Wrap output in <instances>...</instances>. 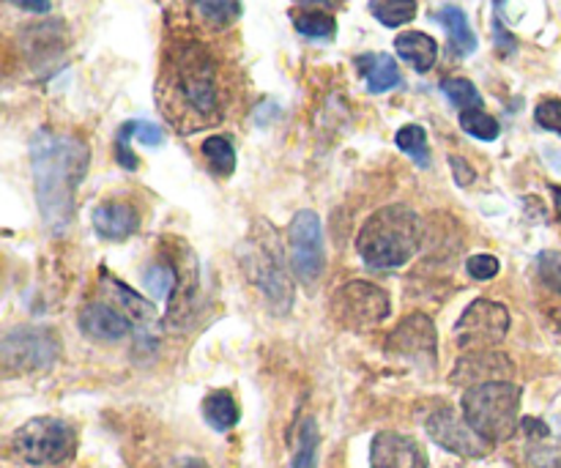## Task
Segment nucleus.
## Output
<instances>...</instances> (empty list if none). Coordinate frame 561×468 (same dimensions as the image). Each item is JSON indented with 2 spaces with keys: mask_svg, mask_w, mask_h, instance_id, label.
I'll list each match as a JSON object with an SVG mask.
<instances>
[{
  "mask_svg": "<svg viewBox=\"0 0 561 468\" xmlns=\"http://www.w3.org/2000/svg\"><path fill=\"white\" fill-rule=\"evenodd\" d=\"M33 184L44 228L53 236L69 230L75 219V195L88 170V148L80 140L42 129L31 140Z\"/></svg>",
  "mask_w": 561,
  "mask_h": 468,
  "instance_id": "nucleus-1",
  "label": "nucleus"
},
{
  "mask_svg": "<svg viewBox=\"0 0 561 468\" xmlns=\"http://www.w3.org/2000/svg\"><path fill=\"white\" fill-rule=\"evenodd\" d=\"M422 222L409 206H387L373 214L356 236V250L370 269H400L416 255Z\"/></svg>",
  "mask_w": 561,
  "mask_h": 468,
  "instance_id": "nucleus-2",
  "label": "nucleus"
},
{
  "mask_svg": "<svg viewBox=\"0 0 561 468\" xmlns=\"http://www.w3.org/2000/svg\"><path fill=\"white\" fill-rule=\"evenodd\" d=\"M460 409H463V416L469 420V425L485 442H507L518 431L520 387H515L513 381L477 384V387L466 389L463 400H460Z\"/></svg>",
  "mask_w": 561,
  "mask_h": 468,
  "instance_id": "nucleus-3",
  "label": "nucleus"
},
{
  "mask_svg": "<svg viewBox=\"0 0 561 468\" xmlns=\"http://www.w3.org/2000/svg\"><path fill=\"white\" fill-rule=\"evenodd\" d=\"M173 91L195 118H214L219 110L217 66L197 44H184L173 58Z\"/></svg>",
  "mask_w": 561,
  "mask_h": 468,
  "instance_id": "nucleus-4",
  "label": "nucleus"
},
{
  "mask_svg": "<svg viewBox=\"0 0 561 468\" xmlns=\"http://www.w3.org/2000/svg\"><path fill=\"white\" fill-rule=\"evenodd\" d=\"M11 449L27 466H60L75 458L77 433L64 420L36 416L14 433Z\"/></svg>",
  "mask_w": 561,
  "mask_h": 468,
  "instance_id": "nucleus-5",
  "label": "nucleus"
},
{
  "mask_svg": "<svg viewBox=\"0 0 561 468\" xmlns=\"http://www.w3.org/2000/svg\"><path fill=\"white\" fill-rule=\"evenodd\" d=\"M329 310H332V318L343 329H351V332H370L378 323L387 321L389 312H392V305H389L387 290H381L373 283L354 279V283L343 285L332 296Z\"/></svg>",
  "mask_w": 561,
  "mask_h": 468,
  "instance_id": "nucleus-6",
  "label": "nucleus"
},
{
  "mask_svg": "<svg viewBox=\"0 0 561 468\" xmlns=\"http://www.w3.org/2000/svg\"><path fill=\"white\" fill-rule=\"evenodd\" d=\"M60 354V343L53 329L20 327L11 329L0 343L5 373H42L55 365Z\"/></svg>",
  "mask_w": 561,
  "mask_h": 468,
  "instance_id": "nucleus-7",
  "label": "nucleus"
},
{
  "mask_svg": "<svg viewBox=\"0 0 561 468\" xmlns=\"http://www.w3.org/2000/svg\"><path fill=\"white\" fill-rule=\"evenodd\" d=\"M290 263L301 283L312 285L321 279L327 266V244H323L321 217L316 212H299L290 219Z\"/></svg>",
  "mask_w": 561,
  "mask_h": 468,
  "instance_id": "nucleus-8",
  "label": "nucleus"
},
{
  "mask_svg": "<svg viewBox=\"0 0 561 468\" xmlns=\"http://www.w3.org/2000/svg\"><path fill=\"white\" fill-rule=\"evenodd\" d=\"M510 332V312L504 305L491 299H477L474 305L466 307L455 327L458 345L466 351H482L499 345Z\"/></svg>",
  "mask_w": 561,
  "mask_h": 468,
  "instance_id": "nucleus-9",
  "label": "nucleus"
},
{
  "mask_svg": "<svg viewBox=\"0 0 561 468\" xmlns=\"http://www.w3.org/2000/svg\"><path fill=\"white\" fill-rule=\"evenodd\" d=\"M387 351L392 356H398V359H405L411 365L431 370L438 359L436 327H433V321L425 312H414L405 321H400V327L389 334Z\"/></svg>",
  "mask_w": 561,
  "mask_h": 468,
  "instance_id": "nucleus-10",
  "label": "nucleus"
},
{
  "mask_svg": "<svg viewBox=\"0 0 561 468\" xmlns=\"http://www.w3.org/2000/svg\"><path fill=\"white\" fill-rule=\"evenodd\" d=\"M427 436L444 447L447 453L460 455V458H482L488 455V442L469 425L466 416H458V411L444 406L427 420Z\"/></svg>",
  "mask_w": 561,
  "mask_h": 468,
  "instance_id": "nucleus-11",
  "label": "nucleus"
},
{
  "mask_svg": "<svg viewBox=\"0 0 561 468\" xmlns=\"http://www.w3.org/2000/svg\"><path fill=\"white\" fill-rule=\"evenodd\" d=\"M515 373L513 362L499 351H471L463 359L455 365L449 381L460 384V387H477V384H491V381H510Z\"/></svg>",
  "mask_w": 561,
  "mask_h": 468,
  "instance_id": "nucleus-12",
  "label": "nucleus"
},
{
  "mask_svg": "<svg viewBox=\"0 0 561 468\" xmlns=\"http://www.w3.org/2000/svg\"><path fill=\"white\" fill-rule=\"evenodd\" d=\"M370 468H427V455L403 433H378L370 444Z\"/></svg>",
  "mask_w": 561,
  "mask_h": 468,
  "instance_id": "nucleus-13",
  "label": "nucleus"
},
{
  "mask_svg": "<svg viewBox=\"0 0 561 468\" xmlns=\"http://www.w3.org/2000/svg\"><path fill=\"white\" fill-rule=\"evenodd\" d=\"M252 266L257 269L255 283L257 288L263 290L268 305H272V310L277 312V316H285V312L290 310V305H294V285H290L288 274H285L283 269H279V263L272 261L268 255H261L257 263H252Z\"/></svg>",
  "mask_w": 561,
  "mask_h": 468,
  "instance_id": "nucleus-14",
  "label": "nucleus"
},
{
  "mask_svg": "<svg viewBox=\"0 0 561 468\" xmlns=\"http://www.w3.org/2000/svg\"><path fill=\"white\" fill-rule=\"evenodd\" d=\"M80 329L88 334V338L104 340V343H115V340L129 334L131 321L107 305H88L82 307L80 312Z\"/></svg>",
  "mask_w": 561,
  "mask_h": 468,
  "instance_id": "nucleus-15",
  "label": "nucleus"
},
{
  "mask_svg": "<svg viewBox=\"0 0 561 468\" xmlns=\"http://www.w3.org/2000/svg\"><path fill=\"white\" fill-rule=\"evenodd\" d=\"M137 212L126 203H104L93 212V228L102 239L124 241L137 230Z\"/></svg>",
  "mask_w": 561,
  "mask_h": 468,
  "instance_id": "nucleus-16",
  "label": "nucleus"
},
{
  "mask_svg": "<svg viewBox=\"0 0 561 468\" xmlns=\"http://www.w3.org/2000/svg\"><path fill=\"white\" fill-rule=\"evenodd\" d=\"M394 49L403 60H409L416 71H431L436 66L438 58V44L433 42V36L420 31H409V33H400L394 38Z\"/></svg>",
  "mask_w": 561,
  "mask_h": 468,
  "instance_id": "nucleus-17",
  "label": "nucleus"
},
{
  "mask_svg": "<svg viewBox=\"0 0 561 468\" xmlns=\"http://www.w3.org/2000/svg\"><path fill=\"white\" fill-rule=\"evenodd\" d=\"M436 20L442 22L444 31H447L449 44L458 55H471L477 49V36L469 25V16L458 9V5H444L436 14Z\"/></svg>",
  "mask_w": 561,
  "mask_h": 468,
  "instance_id": "nucleus-18",
  "label": "nucleus"
},
{
  "mask_svg": "<svg viewBox=\"0 0 561 468\" xmlns=\"http://www.w3.org/2000/svg\"><path fill=\"white\" fill-rule=\"evenodd\" d=\"M359 69L367 77L370 93H383L400 82L398 64L389 55H365V58H359Z\"/></svg>",
  "mask_w": 561,
  "mask_h": 468,
  "instance_id": "nucleus-19",
  "label": "nucleus"
},
{
  "mask_svg": "<svg viewBox=\"0 0 561 468\" xmlns=\"http://www.w3.org/2000/svg\"><path fill=\"white\" fill-rule=\"evenodd\" d=\"M203 420L208 422V427L225 433L230 427H236L239 422V406H236L233 395L230 392H211L203 400Z\"/></svg>",
  "mask_w": 561,
  "mask_h": 468,
  "instance_id": "nucleus-20",
  "label": "nucleus"
},
{
  "mask_svg": "<svg viewBox=\"0 0 561 468\" xmlns=\"http://www.w3.org/2000/svg\"><path fill=\"white\" fill-rule=\"evenodd\" d=\"M195 11L206 25L228 27L241 16V0H195Z\"/></svg>",
  "mask_w": 561,
  "mask_h": 468,
  "instance_id": "nucleus-21",
  "label": "nucleus"
},
{
  "mask_svg": "<svg viewBox=\"0 0 561 468\" xmlns=\"http://www.w3.org/2000/svg\"><path fill=\"white\" fill-rule=\"evenodd\" d=\"M370 11L381 25L400 27L416 16V0H370Z\"/></svg>",
  "mask_w": 561,
  "mask_h": 468,
  "instance_id": "nucleus-22",
  "label": "nucleus"
},
{
  "mask_svg": "<svg viewBox=\"0 0 561 468\" xmlns=\"http://www.w3.org/2000/svg\"><path fill=\"white\" fill-rule=\"evenodd\" d=\"M294 25L307 38H334L337 33V22L327 11H296Z\"/></svg>",
  "mask_w": 561,
  "mask_h": 468,
  "instance_id": "nucleus-23",
  "label": "nucleus"
},
{
  "mask_svg": "<svg viewBox=\"0 0 561 468\" xmlns=\"http://www.w3.org/2000/svg\"><path fill=\"white\" fill-rule=\"evenodd\" d=\"M394 142H398L400 151L409 153L411 159H414L420 168H427L431 164V151H427V135L422 126L416 124H409L403 126V129L398 132V137H394Z\"/></svg>",
  "mask_w": 561,
  "mask_h": 468,
  "instance_id": "nucleus-24",
  "label": "nucleus"
},
{
  "mask_svg": "<svg viewBox=\"0 0 561 468\" xmlns=\"http://www.w3.org/2000/svg\"><path fill=\"white\" fill-rule=\"evenodd\" d=\"M318 444H321L318 425L312 420H305L299 427V442H296L294 466L290 468H316L318 466Z\"/></svg>",
  "mask_w": 561,
  "mask_h": 468,
  "instance_id": "nucleus-25",
  "label": "nucleus"
},
{
  "mask_svg": "<svg viewBox=\"0 0 561 468\" xmlns=\"http://www.w3.org/2000/svg\"><path fill=\"white\" fill-rule=\"evenodd\" d=\"M460 129L469 132L471 137H477V140H485V142L496 140L499 132H502L499 129V121L493 118V115H488L482 107L463 110V113H460Z\"/></svg>",
  "mask_w": 561,
  "mask_h": 468,
  "instance_id": "nucleus-26",
  "label": "nucleus"
},
{
  "mask_svg": "<svg viewBox=\"0 0 561 468\" xmlns=\"http://www.w3.org/2000/svg\"><path fill=\"white\" fill-rule=\"evenodd\" d=\"M442 91L447 93V99L460 110V113H463V110L482 107L480 91L474 88V82L463 80V77H449V80H444Z\"/></svg>",
  "mask_w": 561,
  "mask_h": 468,
  "instance_id": "nucleus-27",
  "label": "nucleus"
},
{
  "mask_svg": "<svg viewBox=\"0 0 561 468\" xmlns=\"http://www.w3.org/2000/svg\"><path fill=\"white\" fill-rule=\"evenodd\" d=\"M203 157L208 159V164H211L219 175L233 173L236 151L233 146H230L228 137H208V140L203 142Z\"/></svg>",
  "mask_w": 561,
  "mask_h": 468,
  "instance_id": "nucleus-28",
  "label": "nucleus"
},
{
  "mask_svg": "<svg viewBox=\"0 0 561 468\" xmlns=\"http://www.w3.org/2000/svg\"><path fill=\"white\" fill-rule=\"evenodd\" d=\"M110 290H113L115 299H118L121 305H124V310L129 312V316L135 318V321H151L153 312H157V310H153L151 301H146V299H142V296L131 294V290L126 288V285H121L118 279H110Z\"/></svg>",
  "mask_w": 561,
  "mask_h": 468,
  "instance_id": "nucleus-29",
  "label": "nucleus"
},
{
  "mask_svg": "<svg viewBox=\"0 0 561 468\" xmlns=\"http://www.w3.org/2000/svg\"><path fill=\"white\" fill-rule=\"evenodd\" d=\"M118 137H124V140H137L142 142V146H162L164 142L162 129L148 124V121H129V124L121 126Z\"/></svg>",
  "mask_w": 561,
  "mask_h": 468,
  "instance_id": "nucleus-30",
  "label": "nucleus"
},
{
  "mask_svg": "<svg viewBox=\"0 0 561 468\" xmlns=\"http://www.w3.org/2000/svg\"><path fill=\"white\" fill-rule=\"evenodd\" d=\"M142 285H146V290L153 296V299H168L170 290L175 288L173 269L151 266L146 272V277H142Z\"/></svg>",
  "mask_w": 561,
  "mask_h": 468,
  "instance_id": "nucleus-31",
  "label": "nucleus"
},
{
  "mask_svg": "<svg viewBox=\"0 0 561 468\" xmlns=\"http://www.w3.org/2000/svg\"><path fill=\"white\" fill-rule=\"evenodd\" d=\"M537 269H540L542 283L551 290H557V294H561V252H542V255L537 258Z\"/></svg>",
  "mask_w": 561,
  "mask_h": 468,
  "instance_id": "nucleus-32",
  "label": "nucleus"
},
{
  "mask_svg": "<svg viewBox=\"0 0 561 468\" xmlns=\"http://www.w3.org/2000/svg\"><path fill=\"white\" fill-rule=\"evenodd\" d=\"M535 118L542 129L561 135V99H546V102L537 104Z\"/></svg>",
  "mask_w": 561,
  "mask_h": 468,
  "instance_id": "nucleus-33",
  "label": "nucleus"
},
{
  "mask_svg": "<svg viewBox=\"0 0 561 468\" xmlns=\"http://www.w3.org/2000/svg\"><path fill=\"white\" fill-rule=\"evenodd\" d=\"M466 269H469L471 277L485 283V279L496 277L499 269H502V263H499V258H493V255H474V258H469Z\"/></svg>",
  "mask_w": 561,
  "mask_h": 468,
  "instance_id": "nucleus-34",
  "label": "nucleus"
},
{
  "mask_svg": "<svg viewBox=\"0 0 561 468\" xmlns=\"http://www.w3.org/2000/svg\"><path fill=\"white\" fill-rule=\"evenodd\" d=\"M449 164H453V173H455V179H458V184L469 186L471 181L477 179V173H474V170L469 168V164H466V159H460V157H449Z\"/></svg>",
  "mask_w": 561,
  "mask_h": 468,
  "instance_id": "nucleus-35",
  "label": "nucleus"
},
{
  "mask_svg": "<svg viewBox=\"0 0 561 468\" xmlns=\"http://www.w3.org/2000/svg\"><path fill=\"white\" fill-rule=\"evenodd\" d=\"M11 3L25 11H33V14H47L49 11V0H11Z\"/></svg>",
  "mask_w": 561,
  "mask_h": 468,
  "instance_id": "nucleus-36",
  "label": "nucleus"
},
{
  "mask_svg": "<svg viewBox=\"0 0 561 468\" xmlns=\"http://www.w3.org/2000/svg\"><path fill=\"white\" fill-rule=\"evenodd\" d=\"M299 3H305V5H327V9H334V5H340V0H299Z\"/></svg>",
  "mask_w": 561,
  "mask_h": 468,
  "instance_id": "nucleus-37",
  "label": "nucleus"
},
{
  "mask_svg": "<svg viewBox=\"0 0 561 468\" xmlns=\"http://www.w3.org/2000/svg\"><path fill=\"white\" fill-rule=\"evenodd\" d=\"M551 195H553V206H557V217H559V225H561V190H559V186H553Z\"/></svg>",
  "mask_w": 561,
  "mask_h": 468,
  "instance_id": "nucleus-38",
  "label": "nucleus"
},
{
  "mask_svg": "<svg viewBox=\"0 0 561 468\" xmlns=\"http://www.w3.org/2000/svg\"><path fill=\"white\" fill-rule=\"evenodd\" d=\"M181 468H208V466L203 464V460H190V464H184Z\"/></svg>",
  "mask_w": 561,
  "mask_h": 468,
  "instance_id": "nucleus-39",
  "label": "nucleus"
}]
</instances>
